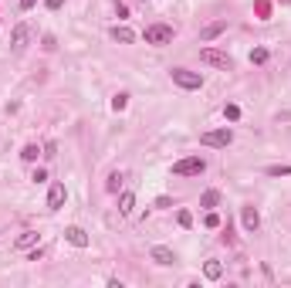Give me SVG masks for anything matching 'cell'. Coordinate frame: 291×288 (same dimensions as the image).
I'll return each mask as SVG.
<instances>
[{"instance_id": "1", "label": "cell", "mask_w": 291, "mask_h": 288, "mask_svg": "<svg viewBox=\"0 0 291 288\" xmlns=\"http://www.w3.org/2000/svg\"><path fill=\"white\" fill-rule=\"evenodd\" d=\"M203 170H207V159H203V156H186V159H176V163H173V173H176V177H200Z\"/></svg>"}, {"instance_id": "2", "label": "cell", "mask_w": 291, "mask_h": 288, "mask_svg": "<svg viewBox=\"0 0 291 288\" xmlns=\"http://www.w3.org/2000/svg\"><path fill=\"white\" fill-rule=\"evenodd\" d=\"M173 81H176L179 89L193 92V89H200V85H203V75H200V71H190V68H173Z\"/></svg>"}, {"instance_id": "3", "label": "cell", "mask_w": 291, "mask_h": 288, "mask_svg": "<svg viewBox=\"0 0 291 288\" xmlns=\"http://www.w3.org/2000/svg\"><path fill=\"white\" fill-rule=\"evenodd\" d=\"M200 143L213 146V149H227V146L234 143V133H230V129H210V133L200 136Z\"/></svg>"}, {"instance_id": "4", "label": "cell", "mask_w": 291, "mask_h": 288, "mask_svg": "<svg viewBox=\"0 0 291 288\" xmlns=\"http://www.w3.org/2000/svg\"><path fill=\"white\" fill-rule=\"evenodd\" d=\"M146 45H169L173 41V27L169 24H153V27H146Z\"/></svg>"}, {"instance_id": "5", "label": "cell", "mask_w": 291, "mask_h": 288, "mask_svg": "<svg viewBox=\"0 0 291 288\" xmlns=\"http://www.w3.org/2000/svg\"><path fill=\"white\" fill-rule=\"evenodd\" d=\"M200 61L203 65H213V68H224V71H230V55H224V51H217V48H203L200 51Z\"/></svg>"}, {"instance_id": "6", "label": "cell", "mask_w": 291, "mask_h": 288, "mask_svg": "<svg viewBox=\"0 0 291 288\" xmlns=\"http://www.w3.org/2000/svg\"><path fill=\"white\" fill-rule=\"evenodd\" d=\"M27 37H31V27H27V24H17V27H14V34H11V48H14V51H24Z\"/></svg>"}, {"instance_id": "7", "label": "cell", "mask_w": 291, "mask_h": 288, "mask_svg": "<svg viewBox=\"0 0 291 288\" xmlns=\"http://www.w3.org/2000/svg\"><path fill=\"white\" fill-rule=\"evenodd\" d=\"M240 221H244V231H258L261 227V214H258V207H244V211H240Z\"/></svg>"}, {"instance_id": "8", "label": "cell", "mask_w": 291, "mask_h": 288, "mask_svg": "<svg viewBox=\"0 0 291 288\" xmlns=\"http://www.w3.org/2000/svg\"><path fill=\"white\" fill-rule=\"evenodd\" d=\"M65 183H51V190H47V207H51V211H58V207H61V203H65Z\"/></svg>"}, {"instance_id": "9", "label": "cell", "mask_w": 291, "mask_h": 288, "mask_svg": "<svg viewBox=\"0 0 291 288\" xmlns=\"http://www.w3.org/2000/svg\"><path fill=\"white\" fill-rule=\"evenodd\" d=\"M149 258H153L156 265H173V261H176V255H173L169 248H163V244H156V248L149 251Z\"/></svg>"}, {"instance_id": "10", "label": "cell", "mask_w": 291, "mask_h": 288, "mask_svg": "<svg viewBox=\"0 0 291 288\" xmlns=\"http://www.w3.org/2000/svg\"><path fill=\"white\" fill-rule=\"evenodd\" d=\"M65 241L75 244V248H88V234L81 231V227H68V231H65Z\"/></svg>"}, {"instance_id": "11", "label": "cell", "mask_w": 291, "mask_h": 288, "mask_svg": "<svg viewBox=\"0 0 291 288\" xmlns=\"http://www.w3.org/2000/svg\"><path fill=\"white\" fill-rule=\"evenodd\" d=\"M224 27H227L224 21H213V24H207V27L200 31V41H213V37H220V34H224Z\"/></svg>"}, {"instance_id": "12", "label": "cell", "mask_w": 291, "mask_h": 288, "mask_svg": "<svg viewBox=\"0 0 291 288\" xmlns=\"http://www.w3.org/2000/svg\"><path fill=\"white\" fill-rule=\"evenodd\" d=\"M112 41H119V45H132L135 34L129 31V27H119V24H115V27H112Z\"/></svg>"}, {"instance_id": "13", "label": "cell", "mask_w": 291, "mask_h": 288, "mask_svg": "<svg viewBox=\"0 0 291 288\" xmlns=\"http://www.w3.org/2000/svg\"><path fill=\"white\" fill-rule=\"evenodd\" d=\"M217 203H220V190H207L200 197V207H207V211H213Z\"/></svg>"}, {"instance_id": "14", "label": "cell", "mask_w": 291, "mask_h": 288, "mask_svg": "<svg viewBox=\"0 0 291 288\" xmlns=\"http://www.w3.org/2000/svg\"><path fill=\"white\" fill-rule=\"evenodd\" d=\"M37 156H41V146H37V143H27V146L21 149V159H24V163H34Z\"/></svg>"}, {"instance_id": "15", "label": "cell", "mask_w": 291, "mask_h": 288, "mask_svg": "<svg viewBox=\"0 0 291 288\" xmlns=\"http://www.w3.org/2000/svg\"><path fill=\"white\" fill-rule=\"evenodd\" d=\"M34 244H37V231H24L21 237H17V248H21V251H27Z\"/></svg>"}, {"instance_id": "16", "label": "cell", "mask_w": 291, "mask_h": 288, "mask_svg": "<svg viewBox=\"0 0 291 288\" xmlns=\"http://www.w3.org/2000/svg\"><path fill=\"white\" fill-rule=\"evenodd\" d=\"M203 275L210 278V281H217V278L224 275V268H220V261H207V265H203Z\"/></svg>"}, {"instance_id": "17", "label": "cell", "mask_w": 291, "mask_h": 288, "mask_svg": "<svg viewBox=\"0 0 291 288\" xmlns=\"http://www.w3.org/2000/svg\"><path fill=\"white\" fill-rule=\"evenodd\" d=\"M119 187H122V173H109V180H105V190H109V193H119Z\"/></svg>"}, {"instance_id": "18", "label": "cell", "mask_w": 291, "mask_h": 288, "mask_svg": "<svg viewBox=\"0 0 291 288\" xmlns=\"http://www.w3.org/2000/svg\"><path fill=\"white\" fill-rule=\"evenodd\" d=\"M132 207H135V197H132V193H122V197H119V211L132 214Z\"/></svg>"}, {"instance_id": "19", "label": "cell", "mask_w": 291, "mask_h": 288, "mask_svg": "<svg viewBox=\"0 0 291 288\" xmlns=\"http://www.w3.org/2000/svg\"><path fill=\"white\" fill-rule=\"evenodd\" d=\"M268 61V48H254L251 51V65H264Z\"/></svg>"}, {"instance_id": "20", "label": "cell", "mask_w": 291, "mask_h": 288, "mask_svg": "<svg viewBox=\"0 0 291 288\" xmlns=\"http://www.w3.org/2000/svg\"><path fill=\"white\" fill-rule=\"evenodd\" d=\"M125 105H129V95H125V92H119V95L112 99V109H115V112H122Z\"/></svg>"}, {"instance_id": "21", "label": "cell", "mask_w": 291, "mask_h": 288, "mask_svg": "<svg viewBox=\"0 0 291 288\" xmlns=\"http://www.w3.org/2000/svg\"><path fill=\"white\" fill-rule=\"evenodd\" d=\"M224 115H227V122H237L240 119V109L237 105H224Z\"/></svg>"}, {"instance_id": "22", "label": "cell", "mask_w": 291, "mask_h": 288, "mask_svg": "<svg viewBox=\"0 0 291 288\" xmlns=\"http://www.w3.org/2000/svg\"><path fill=\"white\" fill-rule=\"evenodd\" d=\"M268 177H291V167H268Z\"/></svg>"}, {"instance_id": "23", "label": "cell", "mask_w": 291, "mask_h": 288, "mask_svg": "<svg viewBox=\"0 0 291 288\" xmlns=\"http://www.w3.org/2000/svg\"><path fill=\"white\" fill-rule=\"evenodd\" d=\"M176 221H179V227H190V224H193V214H190V211H179Z\"/></svg>"}, {"instance_id": "24", "label": "cell", "mask_w": 291, "mask_h": 288, "mask_svg": "<svg viewBox=\"0 0 291 288\" xmlns=\"http://www.w3.org/2000/svg\"><path fill=\"white\" fill-rule=\"evenodd\" d=\"M203 224H207V227H210V231H213V227H220V217H217V214H207V217H203Z\"/></svg>"}, {"instance_id": "25", "label": "cell", "mask_w": 291, "mask_h": 288, "mask_svg": "<svg viewBox=\"0 0 291 288\" xmlns=\"http://www.w3.org/2000/svg\"><path fill=\"white\" fill-rule=\"evenodd\" d=\"M31 180H34V183H44V180H47V173H44V170H34V173H31Z\"/></svg>"}, {"instance_id": "26", "label": "cell", "mask_w": 291, "mask_h": 288, "mask_svg": "<svg viewBox=\"0 0 291 288\" xmlns=\"http://www.w3.org/2000/svg\"><path fill=\"white\" fill-rule=\"evenodd\" d=\"M61 4H65V0H47V11H58Z\"/></svg>"}, {"instance_id": "27", "label": "cell", "mask_w": 291, "mask_h": 288, "mask_svg": "<svg viewBox=\"0 0 291 288\" xmlns=\"http://www.w3.org/2000/svg\"><path fill=\"white\" fill-rule=\"evenodd\" d=\"M34 4H37V0H21V11H31Z\"/></svg>"}]
</instances>
